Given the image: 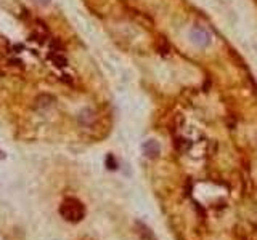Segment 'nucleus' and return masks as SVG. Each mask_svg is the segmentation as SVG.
I'll return each mask as SVG.
<instances>
[{
    "mask_svg": "<svg viewBox=\"0 0 257 240\" xmlns=\"http://www.w3.org/2000/svg\"><path fill=\"white\" fill-rule=\"evenodd\" d=\"M60 215L68 223H80L85 216L84 204L76 197H66L60 205Z\"/></svg>",
    "mask_w": 257,
    "mask_h": 240,
    "instance_id": "nucleus-1",
    "label": "nucleus"
},
{
    "mask_svg": "<svg viewBox=\"0 0 257 240\" xmlns=\"http://www.w3.org/2000/svg\"><path fill=\"white\" fill-rule=\"evenodd\" d=\"M143 151H145V155L150 157V159H154V157H158V154H159V146H158V142L153 141V139L146 141L145 146H143Z\"/></svg>",
    "mask_w": 257,
    "mask_h": 240,
    "instance_id": "nucleus-3",
    "label": "nucleus"
},
{
    "mask_svg": "<svg viewBox=\"0 0 257 240\" xmlns=\"http://www.w3.org/2000/svg\"><path fill=\"white\" fill-rule=\"evenodd\" d=\"M35 2H40V3H48V0H35Z\"/></svg>",
    "mask_w": 257,
    "mask_h": 240,
    "instance_id": "nucleus-6",
    "label": "nucleus"
},
{
    "mask_svg": "<svg viewBox=\"0 0 257 240\" xmlns=\"http://www.w3.org/2000/svg\"><path fill=\"white\" fill-rule=\"evenodd\" d=\"M106 163H108V168H109V170H114V168L117 167V163L114 162L113 155H108V159H106Z\"/></svg>",
    "mask_w": 257,
    "mask_h": 240,
    "instance_id": "nucleus-5",
    "label": "nucleus"
},
{
    "mask_svg": "<svg viewBox=\"0 0 257 240\" xmlns=\"http://www.w3.org/2000/svg\"><path fill=\"white\" fill-rule=\"evenodd\" d=\"M190 37H192L193 43H196L198 47H208L211 42V35L203 27H193L192 32H190Z\"/></svg>",
    "mask_w": 257,
    "mask_h": 240,
    "instance_id": "nucleus-2",
    "label": "nucleus"
},
{
    "mask_svg": "<svg viewBox=\"0 0 257 240\" xmlns=\"http://www.w3.org/2000/svg\"><path fill=\"white\" fill-rule=\"evenodd\" d=\"M50 58L53 59V63H55L58 67H63V66H66V58H64L63 55H51Z\"/></svg>",
    "mask_w": 257,
    "mask_h": 240,
    "instance_id": "nucleus-4",
    "label": "nucleus"
}]
</instances>
